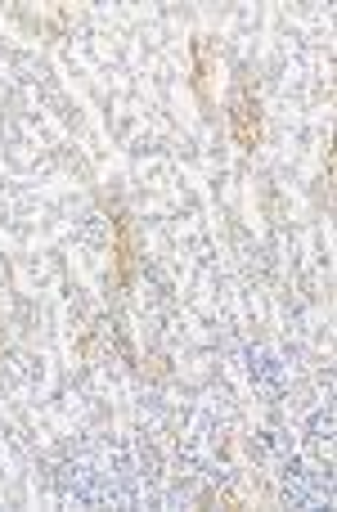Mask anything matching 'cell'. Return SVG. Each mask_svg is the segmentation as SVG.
Instances as JSON below:
<instances>
[{
  "mask_svg": "<svg viewBox=\"0 0 337 512\" xmlns=\"http://www.w3.org/2000/svg\"><path fill=\"white\" fill-rule=\"evenodd\" d=\"M230 126H234V140H239V149H256L261 144V104H256V95L243 86L239 90V99H234V108H230Z\"/></svg>",
  "mask_w": 337,
  "mask_h": 512,
  "instance_id": "1",
  "label": "cell"
},
{
  "mask_svg": "<svg viewBox=\"0 0 337 512\" xmlns=\"http://www.w3.org/2000/svg\"><path fill=\"white\" fill-rule=\"evenodd\" d=\"M113 229H117V247H113V261H117V283L126 288V283L135 279V234H130V221H126V216H117V221H113Z\"/></svg>",
  "mask_w": 337,
  "mask_h": 512,
  "instance_id": "2",
  "label": "cell"
},
{
  "mask_svg": "<svg viewBox=\"0 0 337 512\" xmlns=\"http://www.w3.org/2000/svg\"><path fill=\"white\" fill-rule=\"evenodd\" d=\"M208 73H212V50H208V41H193V86H198V95H208Z\"/></svg>",
  "mask_w": 337,
  "mask_h": 512,
  "instance_id": "3",
  "label": "cell"
}]
</instances>
